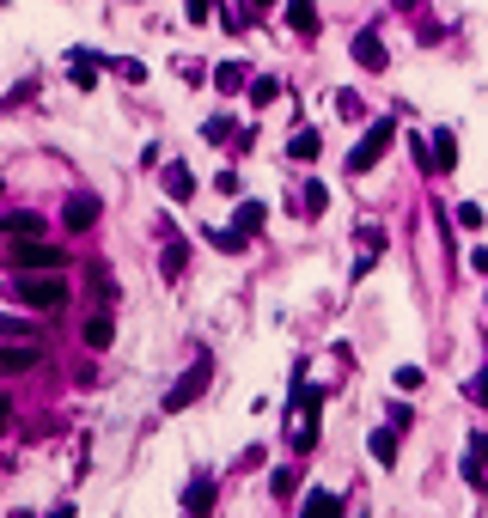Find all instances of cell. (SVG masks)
<instances>
[{
    "label": "cell",
    "instance_id": "cell-1",
    "mask_svg": "<svg viewBox=\"0 0 488 518\" xmlns=\"http://www.w3.org/2000/svg\"><path fill=\"white\" fill-rule=\"evenodd\" d=\"M13 293H19L31 311H43V317H55V311L68 305V280H62V269H25V275H13Z\"/></svg>",
    "mask_w": 488,
    "mask_h": 518
},
{
    "label": "cell",
    "instance_id": "cell-2",
    "mask_svg": "<svg viewBox=\"0 0 488 518\" xmlns=\"http://www.w3.org/2000/svg\"><path fill=\"white\" fill-rule=\"evenodd\" d=\"M208 379H214V360H208V354H196V360L183 366V379L165 390V403H159V409H165V414H183L196 397H202V390H208Z\"/></svg>",
    "mask_w": 488,
    "mask_h": 518
},
{
    "label": "cell",
    "instance_id": "cell-3",
    "mask_svg": "<svg viewBox=\"0 0 488 518\" xmlns=\"http://www.w3.org/2000/svg\"><path fill=\"white\" fill-rule=\"evenodd\" d=\"M391 135H397V116H379V122H373L366 135L354 140V153H349V171H354V177H366V171H373V165H379L384 153H391Z\"/></svg>",
    "mask_w": 488,
    "mask_h": 518
},
{
    "label": "cell",
    "instance_id": "cell-4",
    "mask_svg": "<svg viewBox=\"0 0 488 518\" xmlns=\"http://www.w3.org/2000/svg\"><path fill=\"white\" fill-rule=\"evenodd\" d=\"M0 360H6V372H31L37 360H43L37 336L25 330V323H19V317H6V354H0Z\"/></svg>",
    "mask_w": 488,
    "mask_h": 518
},
{
    "label": "cell",
    "instance_id": "cell-5",
    "mask_svg": "<svg viewBox=\"0 0 488 518\" xmlns=\"http://www.w3.org/2000/svg\"><path fill=\"white\" fill-rule=\"evenodd\" d=\"M62 263H68V250H55V244L13 238V275H25V269H62Z\"/></svg>",
    "mask_w": 488,
    "mask_h": 518
},
{
    "label": "cell",
    "instance_id": "cell-6",
    "mask_svg": "<svg viewBox=\"0 0 488 518\" xmlns=\"http://www.w3.org/2000/svg\"><path fill=\"white\" fill-rule=\"evenodd\" d=\"M464 482L488 494V433H470V446H464Z\"/></svg>",
    "mask_w": 488,
    "mask_h": 518
},
{
    "label": "cell",
    "instance_id": "cell-7",
    "mask_svg": "<svg viewBox=\"0 0 488 518\" xmlns=\"http://www.w3.org/2000/svg\"><path fill=\"white\" fill-rule=\"evenodd\" d=\"M92 220H98V196H68L62 226H68V232H92Z\"/></svg>",
    "mask_w": 488,
    "mask_h": 518
},
{
    "label": "cell",
    "instance_id": "cell-8",
    "mask_svg": "<svg viewBox=\"0 0 488 518\" xmlns=\"http://www.w3.org/2000/svg\"><path fill=\"white\" fill-rule=\"evenodd\" d=\"M183 513L189 518L214 513V476H189V488H183Z\"/></svg>",
    "mask_w": 488,
    "mask_h": 518
},
{
    "label": "cell",
    "instance_id": "cell-9",
    "mask_svg": "<svg viewBox=\"0 0 488 518\" xmlns=\"http://www.w3.org/2000/svg\"><path fill=\"white\" fill-rule=\"evenodd\" d=\"M427 146H433V171H440V177L458 171V135H452V129H433V140H427Z\"/></svg>",
    "mask_w": 488,
    "mask_h": 518
},
{
    "label": "cell",
    "instance_id": "cell-10",
    "mask_svg": "<svg viewBox=\"0 0 488 518\" xmlns=\"http://www.w3.org/2000/svg\"><path fill=\"white\" fill-rule=\"evenodd\" d=\"M98 68H110V62H98V55H92V49H73V86H80V92H92V86H98Z\"/></svg>",
    "mask_w": 488,
    "mask_h": 518
},
{
    "label": "cell",
    "instance_id": "cell-11",
    "mask_svg": "<svg viewBox=\"0 0 488 518\" xmlns=\"http://www.w3.org/2000/svg\"><path fill=\"white\" fill-rule=\"evenodd\" d=\"M281 19H287L299 37H317V6H312V0H287V13H281Z\"/></svg>",
    "mask_w": 488,
    "mask_h": 518
},
{
    "label": "cell",
    "instance_id": "cell-12",
    "mask_svg": "<svg viewBox=\"0 0 488 518\" xmlns=\"http://www.w3.org/2000/svg\"><path fill=\"white\" fill-rule=\"evenodd\" d=\"M354 62H360V68H373V73L384 68V43H379V31H360V37H354Z\"/></svg>",
    "mask_w": 488,
    "mask_h": 518
},
{
    "label": "cell",
    "instance_id": "cell-13",
    "mask_svg": "<svg viewBox=\"0 0 488 518\" xmlns=\"http://www.w3.org/2000/svg\"><path fill=\"white\" fill-rule=\"evenodd\" d=\"M263 220H269V207H263V202H239V207H232V226H239L244 238H257Z\"/></svg>",
    "mask_w": 488,
    "mask_h": 518
},
{
    "label": "cell",
    "instance_id": "cell-14",
    "mask_svg": "<svg viewBox=\"0 0 488 518\" xmlns=\"http://www.w3.org/2000/svg\"><path fill=\"white\" fill-rule=\"evenodd\" d=\"M165 196H172V202H189V196H196V177H189V165H165Z\"/></svg>",
    "mask_w": 488,
    "mask_h": 518
},
{
    "label": "cell",
    "instance_id": "cell-15",
    "mask_svg": "<svg viewBox=\"0 0 488 518\" xmlns=\"http://www.w3.org/2000/svg\"><path fill=\"white\" fill-rule=\"evenodd\" d=\"M159 269H165V280H183V269H189V244L165 238V263H159Z\"/></svg>",
    "mask_w": 488,
    "mask_h": 518
},
{
    "label": "cell",
    "instance_id": "cell-16",
    "mask_svg": "<svg viewBox=\"0 0 488 518\" xmlns=\"http://www.w3.org/2000/svg\"><path fill=\"white\" fill-rule=\"evenodd\" d=\"M299 513H306V518H330V513H342V500H336V494H330V488H312V494H306V506H299Z\"/></svg>",
    "mask_w": 488,
    "mask_h": 518
},
{
    "label": "cell",
    "instance_id": "cell-17",
    "mask_svg": "<svg viewBox=\"0 0 488 518\" xmlns=\"http://www.w3.org/2000/svg\"><path fill=\"white\" fill-rule=\"evenodd\" d=\"M366 451H373L379 464H397V427H379V433L366 439Z\"/></svg>",
    "mask_w": 488,
    "mask_h": 518
},
{
    "label": "cell",
    "instance_id": "cell-18",
    "mask_svg": "<svg viewBox=\"0 0 488 518\" xmlns=\"http://www.w3.org/2000/svg\"><path fill=\"white\" fill-rule=\"evenodd\" d=\"M214 86L220 92H244V68L239 62H214Z\"/></svg>",
    "mask_w": 488,
    "mask_h": 518
},
{
    "label": "cell",
    "instance_id": "cell-19",
    "mask_svg": "<svg viewBox=\"0 0 488 518\" xmlns=\"http://www.w3.org/2000/svg\"><path fill=\"white\" fill-rule=\"evenodd\" d=\"M287 153H293V159H317V153H324V140H317V129H299V135L287 140Z\"/></svg>",
    "mask_w": 488,
    "mask_h": 518
},
{
    "label": "cell",
    "instance_id": "cell-20",
    "mask_svg": "<svg viewBox=\"0 0 488 518\" xmlns=\"http://www.w3.org/2000/svg\"><path fill=\"white\" fill-rule=\"evenodd\" d=\"M110 336H116L110 311H98V317H86V342H92V347H110Z\"/></svg>",
    "mask_w": 488,
    "mask_h": 518
},
{
    "label": "cell",
    "instance_id": "cell-21",
    "mask_svg": "<svg viewBox=\"0 0 488 518\" xmlns=\"http://www.w3.org/2000/svg\"><path fill=\"white\" fill-rule=\"evenodd\" d=\"M269 488H275V500H287V494L299 488V464H281L275 476H269Z\"/></svg>",
    "mask_w": 488,
    "mask_h": 518
},
{
    "label": "cell",
    "instance_id": "cell-22",
    "mask_svg": "<svg viewBox=\"0 0 488 518\" xmlns=\"http://www.w3.org/2000/svg\"><path fill=\"white\" fill-rule=\"evenodd\" d=\"M6 232H13V238H37L43 220H37V213H6Z\"/></svg>",
    "mask_w": 488,
    "mask_h": 518
},
{
    "label": "cell",
    "instance_id": "cell-23",
    "mask_svg": "<svg viewBox=\"0 0 488 518\" xmlns=\"http://www.w3.org/2000/svg\"><path fill=\"white\" fill-rule=\"evenodd\" d=\"M281 98V79H269V73H263V79H250V104H257V110H263V104H275Z\"/></svg>",
    "mask_w": 488,
    "mask_h": 518
},
{
    "label": "cell",
    "instance_id": "cell-24",
    "mask_svg": "<svg viewBox=\"0 0 488 518\" xmlns=\"http://www.w3.org/2000/svg\"><path fill=\"white\" fill-rule=\"evenodd\" d=\"M299 207H306V213H324V207H330V189H324V183H306Z\"/></svg>",
    "mask_w": 488,
    "mask_h": 518
},
{
    "label": "cell",
    "instance_id": "cell-25",
    "mask_svg": "<svg viewBox=\"0 0 488 518\" xmlns=\"http://www.w3.org/2000/svg\"><path fill=\"white\" fill-rule=\"evenodd\" d=\"M452 213H458V226H470V232H476V226H483V220H488V213H483V207H476V202H458Z\"/></svg>",
    "mask_w": 488,
    "mask_h": 518
},
{
    "label": "cell",
    "instance_id": "cell-26",
    "mask_svg": "<svg viewBox=\"0 0 488 518\" xmlns=\"http://www.w3.org/2000/svg\"><path fill=\"white\" fill-rule=\"evenodd\" d=\"M208 13H214V0H183V19H189V25H202Z\"/></svg>",
    "mask_w": 488,
    "mask_h": 518
},
{
    "label": "cell",
    "instance_id": "cell-27",
    "mask_svg": "<svg viewBox=\"0 0 488 518\" xmlns=\"http://www.w3.org/2000/svg\"><path fill=\"white\" fill-rule=\"evenodd\" d=\"M470 403H483V409H488V360H483V372L470 379Z\"/></svg>",
    "mask_w": 488,
    "mask_h": 518
},
{
    "label": "cell",
    "instance_id": "cell-28",
    "mask_svg": "<svg viewBox=\"0 0 488 518\" xmlns=\"http://www.w3.org/2000/svg\"><path fill=\"white\" fill-rule=\"evenodd\" d=\"M202 135H208V140H232V116H214V122L202 129Z\"/></svg>",
    "mask_w": 488,
    "mask_h": 518
},
{
    "label": "cell",
    "instance_id": "cell-29",
    "mask_svg": "<svg viewBox=\"0 0 488 518\" xmlns=\"http://www.w3.org/2000/svg\"><path fill=\"white\" fill-rule=\"evenodd\" d=\"M110 68L122 73V79H129V86H140V79H147V68H140V62H110Z\"/></svg>",
    "mask_w": 488,
    "mask_h": 518
},
{
    "label": "cell",
    "instance_id": "cell-30",
    "mask_svg": "<svg viewBox=\"0 0 488 518\" xmlns=\"http://www.w3.org/2000/svg\"><path fill=\"white\" fill-rule=\"evenodd\" d=\"M470 269H476V275L488 280V244H476V250H470Z\"/></svg>",
    "mask_w": 488,
    "mask_h": 518
}]
</instances>
